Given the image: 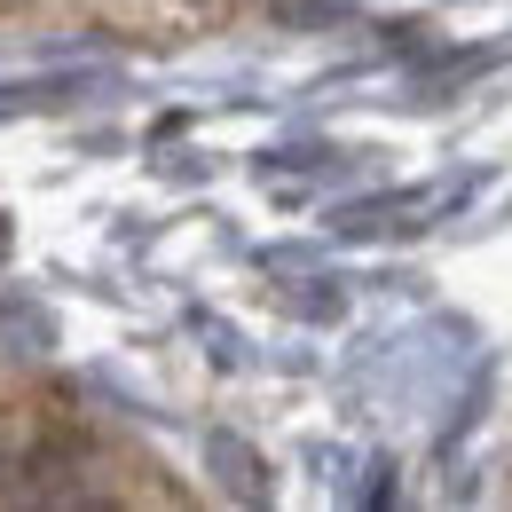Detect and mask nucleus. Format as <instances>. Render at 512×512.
Segmentation results:
<instances>
[{
  "mask_svg": "<svg viewBox=\"0 0 512 512\" xmlns=\"http://www.w3.org/2000/svg\"><path fill=\"white\" fill-rule=\"evenodd\" d=\"M16 253V229H8V213H0V260Z\"/></svg>",
  "mask_w": 512,
  "mask_h": 512,
  "instance_id": "f03ea898",
  "label": "nucleus"
},
{
  "mask_svg": "<svg viewBox=\"0 0 512 512\" xmlns=\"http://www.w3.org/2000/svg\"><path fill=\"white\" fill-rule=\"evenodd\" d=\"M40 331H48L40 316H24V308H8V300H0V347H8V339H40Z\"/></svg>",
  "mask_w": 512,
  "mask_h": 512,
  "instance_id": "f257e3e1",
  "label": "nucleus"
}]
</instances>
